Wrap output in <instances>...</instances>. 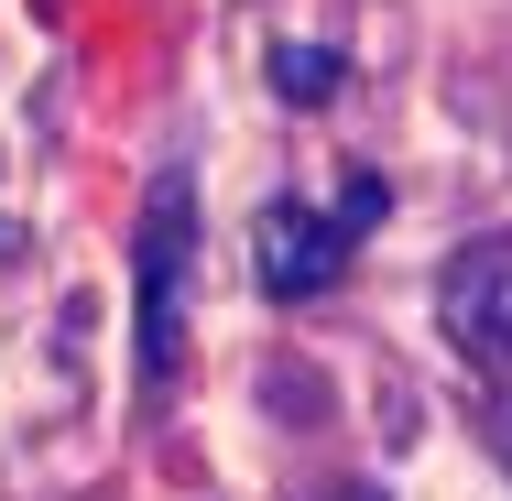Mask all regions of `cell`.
<instances>
[{
    "label": "cell",
    "instance_id": "8992f818",
    "mask_svg": "<svg viewBox=\"0 0 512 501\" xmlns=\"http://www.w3.org/2000/svg\"><path fill=\"white\" fill-rule=\"evenodd\" d=\"M0 251H11V229H0Z\"/></svg>",
    "mask_w": 512,
    "mask_h": 501
},
{
    "label": "cell",
    "instance_id": "277c9868",
    "mask_svg": "<svg viewBox=\"0 0 512 501\" xmlns=\"http://www.w3.org/2000/svg\"><path fill=\"white\" fill-rule=\"evenodd\" d=\"M338 77H349L338 44H273V99H284V109H327Z\"/></svg>",
    "mask_w": 512,
    "mask_h": 501
},
{
    "label": "cell",
    "instance_id": "5b68a950",
    "mask_svg": "<svg viewBox=\"0 0 512 501\" xmlns=\"http://www.w3.org/2000/svg\"><path fill=\"white\" fill-rule=\"evenodd\" d=\"M382 207H393V186H382V175H371V164H360V175H349V186H338V218H349V240H360V229H371V218H382Z\"/></svg>",
    "mask_w": 512,
    "mask_h": 501
},
{
    "label": "cell",
    "instance_id": "7a4b0ae2",
    "mask_svg": "<svg viewBox=\"0 0 512 501\" xmlns=\"http://www.w3.org/2000/svg\"><path fill=\"white\" fill-rule=\"evenodd\" d=\"M360 240H349V218L338 207H306V197H273L262 218H251V284L262 295H327L338 284V262H349Z\"/></svg>",
    "mask_w": 512,
    "mask_h": 501
},
{
    "label": "cell",
    "instance_id": "3957f363",
    "mask_svg": "<svg viewBox=\"0 0 512 501\" xmlns=\"http://www.w3.org/2000/svg\"><path fill=\"white\" fill-rule=\"evenodd\" d=\"M436 327H447L480 371H512V240L447 251V273H436Z\"/></svg>",
    "mask_w": 512,
    "mask_h": 501
},
{
    "label": "cell",
    "instance_id": "6da1fadb",
    "mask_svg": "<svg viewBox=\"0 0 512 501\" xmlns=\"http://www.w3.org/2000/svg\"><path fill=\"white\" fill-rule=\"evenodd\" d=\"M186 273H197V186L186 164H164L142 197V240H131V349L153 393L175 382V349H186Z\"/></svg>",
    "mask_w": 512,
    "mask_h": 501
}]
</instances>
